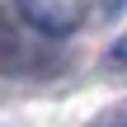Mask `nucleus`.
Instances as JSON below:
<instances>
[{
	"instance_id": "obj_3",
	"label": "nucleus",
	"mask_w": 127,
	"mask_h": 127,
	"mask_svg": "<svg viewBox=\"0 0 127 127\" xmlns=\"http://www.w3.org/2000/svg\"><path fill=\"white\" fill-rule=\"evenodd\" d=\"M5 57H14V33L0 24V61H5Z\"/></svg>"
},
{
	"instance_id": "obj_1",
	"label": "nucleus",
	"mask_w": 127,
	"mask_h": 127,
	"mask_svg": "<svg viewBox=\"0 0 127 127\" xmlns=\"http://www.w3.org/2000/svg\"><path fill=\"white\" fill-rule=\"evenodd\" d=\"M14 9L24 14L28 28L47 33V38H66L85 24L90 14V0H14Z\"/></svg>"
},
{
	"instance_id": "obj_2",
	"label": "nucleus",
	"mask_w": 127,
	"mask_h": 127,
	"mask_svg": "<svg viewBox=\"0 0 127 127\" xmlns=\"http://www.w3.org/2000/svg\"><path fill=\"white\" fill-rule=\"evenodd\" d=\"M104 127H127V99L113 108V113H104Z\"/></svg>"
}]
</instances>
